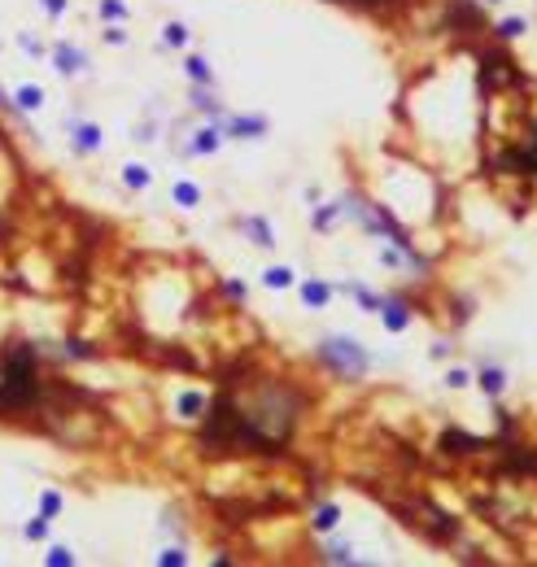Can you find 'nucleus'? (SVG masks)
I'll return each instance as SVG.
<instances>
[{
	"mask_svg": "<svg viewBox=\"0 0 537 567\" xmlns=\"http://www.w3.org/2000/svg\"><path fill=\"white\" fill-rule=\"evenodd\" d=\"M297 424V401L288 388L263 384L254 401H240L236 393H219L210 419L201 428V449L205 454H280Z\"/></svg>",
	"mask_w": 537,
	"mask_h": 567,
	"instance_id": "obj_1",
	"label": "nucleus"
},
{
	"mask_svg": "<svg viewBox=\"0 0 537 567\" xmlns=\"http://www.w3.org/2000/svg\"><path fill=\"white\" fill-rule=\"evenodd\" d=\"M44 401V380L36 367V349L9 336L5 358H0V415H22Z\"/></svg>",
	"mask_w": 537,
	"mask_h": 567,
	"instance_id": "obj_2",
	"label": "nucleus"
},
{
	"mask_svg": "<svg viewBox=\"0 0 537 567\" xmlns=\"http://www.w3.org/2000/svg\"><path fill=\"white\" fill-rule=\"evenodd\" d=\"M323 358H328L341 376H358V371H363V349L358 345H350V340H323Z\"/></svg>",
	"mask_w": 537,
	"mask_h": 567,
	"instance_id": "obj_3",
	"label": "nucleus"
},
{
	"mask_svg": "<svg viewBox=\"0 0 537 567\" xmlns=\"http://www.w3.org/2000/svg\"><path fill=\"white\" fill-rule=\"evenodd\" d=\"M53 57H57V70H61V74H75V70H84V66H88V57L79 53L75 44H57V48H53Z\"/></svg>",
	"mask_w": 537,
	"mask_h": 567,
	"instance_id": "obj_4",
	"label": "nucleus"
},
{
	"mask_svg": "<svg viewBox=\"0 0 537 567\" xmlns=\"http://www.w3.org/2000/svg\"><path fill=\"white\" fill-rule=\"evenodd\" d=\"M96 144H101V131H96L92 122H84V127H75V149H79V153H92Z\"/></svg>",
	"mask_w": 537,
	"mask_h": 567,
	"instance_id": "obj_5",
	"label": "nucleus"
},
{
	"mask_svg": "<svg viewBox=\"0 0 537 567\" xmlns=\"http://www.w3.org/2000/svg\"><path fill=\"white\" fill-rule=\"evenodd\" d=\"M384 310H389V314H384V328H389V332H398V328H406V305H394V301H389Z\"/></svg>",
	"mask_w": 537,
	"mask_h": 567,
	"instance_id": "obj_6",
	"label": "nucleus"
},
{
	"mask_svg": "<svg viewBox=\"0 0 537 567\" xmlns=\"http://www.w3.org/2000/svg\"><path fill=\"white\" fill-rule=\"evenodd\" d=\"M13 101H18L22 109H36V105L44 101V96H40V88H31V83H26V88H18V92H13Z\"/></svg>",
	"mask_w": 537,
	"mask_h": 567,
	"instance_id": "obj_7",
	"label": "nucleus"
},
{
	"mask_svg": "<svg viewBox=\"0 0 537 567\" xmlns=\"http://www.w3.org/2000/svg\"><path fill=\"white\" fill-rule=\"evenodd\" d=\"M197 197H201V192L192 188V184H175V201L179 205H197Z\"/></svg>",
	"mask_w": 537,
	"mask_h": 567,
	"instance_id": "obj_8",
	"label": "nucleus"
},
{
	"mask_svg": "<svg viewBox=\"0 0 537 567\" xmlns=\"http://www.w3.org/2000/svg\"><path fill=\"white\" fill-rule=\"evenodd\" d=\"M123 179L132 184V188H144V184H149V170H144V166H127V170H123Z\"/></svg>",
	"mask_w": 537,
	"mask_h": 567,
	"instance_id": "obj_9",
	"label": "nucleus"
},
{
	"mask_svg": "<svg viewBox=\"0 0 537 567\" xmlns=\"http://www.w3.org/2000/svg\"><path fill=\"white\" fill-rule=\"evenodd\" d=\"M267 284H271V288H288V284H293V271H284V266L267 271Z\"/></svg>",
	"mask_w": 537,
	"mask_h": 567,
	"instance_id": "obj_10",
	"label": "nucleus"
},
{
	"mask_svg": "<svg viewBox=\"0 0 537 567\" xmlns=\"http://www.w3.org/2000/svg\"><path fill=\"white\" fill-rule=\"evenodd\" d=\"M197 410H201V397H197V393H184V397H179V415H184V419L197 415Z\"/></svg>",
	"mask_w": 537,
	"mask_h": 567,
	"instance_id": "obj_11",
	"label": "nucleus"
},
{
	"mask_svg": "<svg viewBox=\"0 0 537 567\" xmlns=\"http://www.w3.org/2000/svg\"><path fill=\"white\" fill-rule=\"evenodd\" d=\"M306 301L323 305V301H328V284H306Z\"/></svg>",
	"mask_w": 537,
	"mask_h": 567,
	"instance_id": "obj_12",
	"label": "nucleus"
},
{
	"mask_svg": "<svg viewBox=\"0 0 537 567\" xmlns=\"http://www.w3.org/2000/svg\"><path fill=\"white\" fill-rule=\"evenodd\" d=\"M188 74L197 79V83H210V70H205V61H201V57H188Z\"/></svg>",
	"mask_w": 537,
	"mask_h": 567,
	"instance_id": "obj_13",
	"label": "nucleus"
},
{
	"mask_svg": "<svg viewBox=\"0 0 537 567\" xmlns=\"http://www.w3.org/2000/svg\"><path fill=\"white\" fill-rule=\"evenodd\" d=\"M215 144H219V136H215V131H201V140L192 144V153H215Z\"/></svg>",
	"mask_w": 537,
	"mask_h": 567,
	"instance_id": "obj_14",
	"label": "nucleus"
},
{
	"mask_svg": "<svg viewBox=\"0 0 537 567\" xmlns=\"http://www.w3.org/2000/svg\"><path fill=\"white\" fill-rule=\"evenodd\" d=\"M40 506H44V515H48V520H53V515L61 511V493H44V502H40Z\"/></svg>",
	"mask_w": 537,
	"mask_h": 567,
	"instance_id": "obj_15",
	"label": "nucleus"
},
{
	"mask_svg": "<svg viewBox=\"0 0 537 567\" xmlns=\"http://www.w3.org/2000/svg\"><path fill=\"white\" fill-rule=\"evenodd\" d=\"M44 532H48V515H44V520H36V524H26V537H31V541H44Z\"/></svg>",
	"mask_w": 537,
	"mask_h": 567,
	"instance_id": "obj_16",
	"label": "nucleus"
},
{
	"mask_svg": "<svg viewBox=\"0 0 537 567\" xmlns=\"http://www.w3.org/2000/svg\"><path fill=\"white\" fill-rule=\"evenodd\" d=\"M249 232H254V240H258V245H271V232H267V223H249Z\"/></svg>",
	"mask_w": 537,
	"mask_h": 567,
	"instance_id": "obj_17",
	"label": "nucleus"
},
{
	"mask_svg": "<svg viewBox=\"0 0 537 567\" xmlns=\"http://www.w3.org/2000/svg\"><path fill=\"white\" fill-rule=\"evenodd\" d=\"M498 31H502V35H507V40H511V35H520V31H524V22H520V18H507V22H502Z\"/></svg>",
	"mask_w": 537,
	"mask_h": 567,
	"instance_id": "obj_18",
	"label": "nucleus"
},
{
	"mask_svg": "<svg viewBox=\"0 0 537 567\" xmlns=\"http://www.w3.org/2000/svg\"><path fill=\"white\" fill-rule=\"evenodd\" d=\"M166 40H171V44H184V40H188V31L179 26V22H171V26H166Z\"/></svg>",
	"mask_w": 537,
	"mask_h": 567,
	"instance_id": "obj_19",
	"label": "nucleus"
},
{
	"mask_svg": "<svg viewBox=\"0 0 537 567\" xmlns=\"http://www.w3.org/2000/svg\"><path fill=\"white\" fill-rule=\"evenodd\" d=\"M315 524H319V528H332V524H336V506H323Z\"/></svg>",
	"mask_w": 537,
	"mask_h": 567,
	"instance_id": "obj_20",
	"label": "nucleus"
},
{
	"mask_svg": "<svg viewBox=\"0 0 537 567\" xmlns=\"http://www.w3.org/2000/svg\"><path fill=\"white\" fill-rule=\"evenodd\" d=\"M101 13H105V18H123V5H118V0H105Z\"/></svg>",
	"mask_w": 537,
	"mask_h": 567,
	"instance_id": "obj_21",
	"label": "nucleus"
},
{
	"mask_svg": "<svg viewBox=\"0 0 537 567\" xmlns=\"http://www.w3.org/2000/svg\"><path fill=\"white\" fill-rule=\"evenodd\" d=\"M485 388H490V393H498V388H502V371H490V376H485Z\"/></svg>",
	"mask_w": 537,
	"mask_h": 567,
	"instance_id": "obj_22",
	"label": "nucleus"
},
{
	"mask_svg": "<svg viewBox=\"0 0 537 567\" xmlns=\"http://www.w3.org/2000/svg\"><path fill=\"white\" fill-rule=\"evenodd\" d=\"M48 563H57V567H66V563H70V550H53V554H48Z\"/></svg>",
	"mask_w": 537,
	"mask_h": 567,
	"instance_id": "obj_23",
	"label": "nucleus"
},
{
	"mask_svg": "<svg viewBox=\"0 0 537 567\" xmlns=\"http://www.w3.org/2000/svg\"><path fill=\"white\" fill-rule=\"evenodd\" d=\"M44 9H48V13L57 18V13H61V0H44Z\"/></svg>",
	"mask_w": 537,
	"mask_h": 567,
	"instance_id": "obj_24",
	"label": "nucleus"
},
{
	"mask_svg": "<svg viewBox=\"0 0 537 567\" xmlns=\"http://www.w3.org/2000/svg\"><path fill=\"white\" fill-rule=\"evenodd\" d=\"M367 5H380V0H367Z\"/></svg>",
	"mask_w": 537,
	"mask_h": 567,
	"instance_id": "obj_25",
	"label": "nucleus"
}]
</instances>
